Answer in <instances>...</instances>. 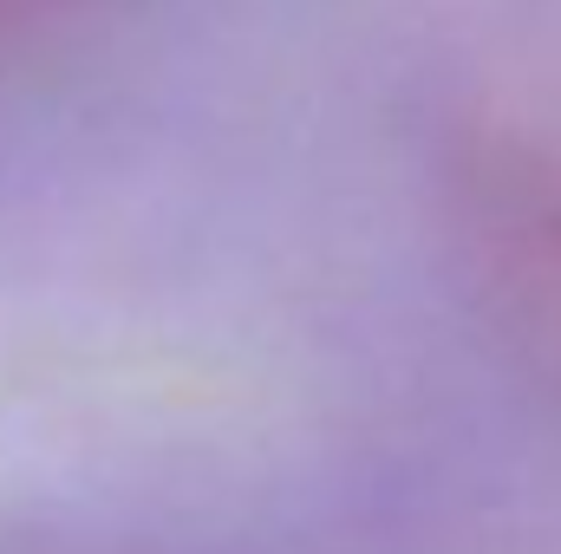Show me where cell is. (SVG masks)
Returning <instances> with one entry per match:
<instances>
[{"label": "cell", "mask_w": 561, "mask_h": 554, "mask_svg": "<svg viewBox=\"0 0 561 554\" xmlns=\"http://www.w3.org/2000/svg\"><path fill=\"white\" fill-rule=\"evenodd\" d=\"M236 379L431 554H561V0H359Z\"/></svg>", "instance_id": "obj_1"}, {"label": "cell", "mask_w": 561, "mask_h": 554, "mask_svg": "<svg viewBox=\"0 0 561 554\" xmlns=\"http://www.w3.org/2000/svg\"><path fill=\"white\" fill-rule=\"evenodd\" d=\"M0 554H431L242 379L0 392Z\"/></svg>", "instance_id": "obj_3"}, {"label": "cell", "mask_w": 561, "mask_h": 554, "mask_svg": "<svg viewBox=\"0 0 561 554\" xmlns=\"http://www.w3.org/2000/svg\"><path fill=\"white\" fill-rule=\"evenodd\" d=\"M359 0H0V392L236 379Z\"/></svg>", "instance_id": "obj_2"}]
</instances>
